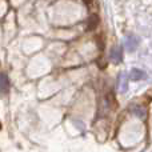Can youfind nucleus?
Instances as JSON below:
<instances>
[{
	"mask_svg": "<svg viewBox=\"0 0 152 152\" xmlns=\"http://www.w3.org/2000/svg\"><path fill=\"white\" fill-rule=\"evenodd\" d=\"M10 92V77L7 74H0V96H4Z\"/></svg>",
	"mask_w": 152,
	"mask_h": 152,
	"instance_id": "f257e3e1",
	"label": "nucleus"
},
{
	"mask_svg": "<svg viewBox=\"0 0 152 152\" xmlns=\"http://www.w3.org/2000/svg\"><path fill=\"white\" fill-rule=\"evenodd\" d=\"M110 58L113 64H119L123 61V51H121V48L119 47V45H115V47L111 50Z\"/></svg>",
	"mask_w": 152,
	"mask_h": 152,
	"instance_id": "f03ea898",
	"label": "nucleus"
},
{
	"mask_svg": "<svg viewBox=\"0 0 152 152\" xmlns=\"http://www.w3.org/2000/svg\"><path fill=\"white\" fill-rule=\"evenodd\" d=\"M118 89L121 94H126L128 91V75L126 72H121L119 75V80H118Z\"/></svg>",
	"mask_w": 152,
	"mask_h": 152,
	"instance_id": "7ed1b4c3",
	"label": "nucleus"
},
{
	"mask_svg": "<svg viewBox=\"0 0 152 152\" xmlns=\"http://www.w3.org/2000/svg\"><path fill=\"white\" fill-rule=\"evenodd\" d=\"M139 43H140V40H139V37H136V36H127L126 39H124V47L127 48V51H135L137 48V45H139Z\"/></svg>",
	"mask_w": 152,
	"mask_h": 152,
	"instance_id": "20e7f679",
	"label": "nucleus"
},
{
	"mask_svg": "<svg viewBox=\"0 0 152 152\" xmlns=\"http://www.w3.org/2000/svg\"><path fill=\"white\" fill-rule=\"evenodd\" d=\"M145 77H147V74H145L143 69H139V68H132L131 74H129V79H131L132 81H139Z\"/></svg>",
	"mask_w": 152,
	"mask_h": 152,
	"instance_id": "39448f33",
	"label": "nucleus"
},
{
	"mask_svg": "<svg viewBox=\"0 0 152 152\" xmlns=\"http://www.w3.org/2000/svg\"><path fill=\"white\" fill-rule=\"evenodd\" d=\"M87 26H88V29H95L97 26H99V18L96 15H92L88 18V21H87Z\"/></svg>",
	"mask_w": 152,
	"mask_h": 152,
	"instance_id": "423d86ee",
	"label": "nucleus"
},
{
	"mask_svg": "<svg viewBox=\"0 0 152 152\" xmlns=\"http://www.w3.org/2000/svg\"><path fill=\"white\" fill-rule=\"evenodd\" d=\"M131 111L135 113V115H137L139 118H144V108L139 107V105H134V107H131Z\"/></svg>",
	"mask_w": 152,
	"mask_h": 152,
	"instance_id": "0eeeda50",
	"label": "nucleus"
}]
</instances>
